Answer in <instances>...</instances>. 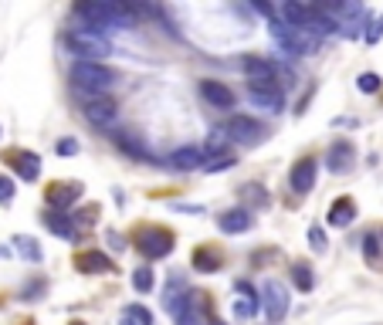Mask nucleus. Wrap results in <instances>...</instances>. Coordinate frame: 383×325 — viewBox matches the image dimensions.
<instances>
[{
	"instance_id": "f257e3e1",
	"label": "nucleus",
	"mask_w": 383,
	"mask_h": 325,
	"mask_svg": "<svg viewBox=\"0 0 383 325\" xmlns=\"http://www.w3.org/2000/svg\"><path fill=\"white\" fill-rule=\"evenodd\" d=\"M116 85V72L99 62H75L72 64V89L82 95L85 102H99L109 98V89Z\"/></svg>"
},
{
	"instance_id": "f03ea898",
	"label": "nucleus",
	"mask_w": 383,
	"mask_h": 325,
	"mask_svg": "<svg viewBox=\"0 0 383 325\" xmlns=\"http://www.w3.org/2000/svg\"><path fill=\"white\" fill-rule=\"evenodd\" d=\"M78 17H85L92 28L89 31H109V28H119V31H126V28H133V17H129V11H126V4H78L75 7Z\"/></svg>"
},
{
	"instance_id": "7ed1b4c3",
	"label": "nucleus",
	"mask_w": 383,
	"mask_h": 325,
	"mask_svg": "<svg viewBox=\"0 0 383 325\" xmlns=\"http://www.w3.org/2000/svg\"><path fill=\"white\" fill-rule=\"evenodd\" d=\"M65 47L72 55H78V62H95V58L109 55V41L102 34L89 31V28H75V31L65 34Z\"/></svg>"
},
{
	"instance_id": "20e7f679",
	"label": "nucleus",
	"mask_w": 383,
	"mask_h": 325,
	"mask_svg": "<svg viewBox=\"0 0 383 325\" xmlns=\"http://www.w3.org/2000/svg\"><path fill=\"white\" fill-rule=\"evenodd\" d=\"M136 248L146 261H156V258H167L173 251V234L167 227H139L136 231Z\"/></svg>"
},
{
	"instance_id": "39448f33",
	"label": "nucleus",
	"mask_w": 383,
	"mask_h": 325,
	"mask_svg": "<svg viewBox=\"0 0 383 325\" xmlns=\"http://www.w3.org/2000/svg\"><path fill=\"white\" fill-rule=\"evenodd\" d=\"M265 125L258 119H251V115H231L228 122H224V139L228 142H241V146H258L265 142Z\"/></svg>"
},
{
	"instance_id": "423d86ee",
	"label": "nucleus",
	"mask_w": 383,
	"mask_h": 325,
	"mask_svg": "<svg viewBox=\"0 0 383 325\" xmlns=\"http://www.w3.org/2000/svg\"><path fill=\"white\" fill-rule=\"evenodd\" d=\"M261 302H265V315H268V322L278 325L285 315H289V288L282 285V281L268 278L261 285Z\"/></svg>"
},
{
	"instance_id": "0eeeda50",
	"label": "nucleus",
	"mask_w": 383,
	"mask_h": 325,
	"mask_svg": "<svg viewBox=\"0 0 383 325\" xmlns=\"http://www.w3.org/2000/svg\"><path fill=\"white\" fill-rule=\"evenodd\" d=\"M248 98L265 112H282V106H285V92L275 81H248Z\"/></svg>"
},
{
	"instance_id": "6e6552de",
	"label": "nucleus",
	"mask_w": 383,
	"mask_h": 325,
	"mask_svg": "<svg viewBox=\"0 0 383 325\" xmlns=\"http://www.w3.org/2000/svg\"><path fill=\"white\" fill-rule=\"evenodd\" d=\"M82 115H85V122L95 125V129H112V125L119 122V108H116L112 98L85 102V106H82Z\"/></svg>"
},
{
	"instance_id": "1a4fd4ad",
	"label": "nucleus",
	"mask_w": 383,
	"mask_h": 325,
	"mask_svg": "<svg viewBox=\"0 0 383 325\" xmlns=\"http://www.w3.org/2000/svg\"><path fill=\"white\" fill-rule=\"evenodd\" d=\"M353 163H356V146H353L350 139H336L329 146V153H326L329 173H350Z\"/></svg>"
},
{
	"instance_id": "9d476101",
	"label": "nucleus",
	"mask_w": 383,
	"mask_h": 325,
	"mask_svg": "<svg viewBox=\"0 0 383 325\" xmlns=\"http://www.w3.org/2000/svg\"><path fill=\"white\" fill-rule=\"evenodd\" d=\"M241 72L248 75V81H275L278 64L268 62V58H258V55H245L241 58Z\"/></svg>"
},
{
	"instance_id": "9b49d317",
	"label": "nucleus",
	"mask_w": 383,
	"mask_h": 325,
	"mask_svg": "<svg viewBox=\"0 0 383 325\" xmlns=\"http://www.w3.org/2000/svg\"><path fill=\"white\" fill-rule=\"evenodd\" d=\"M238 295H241V298L234 302V319H241V322H245V319H255L261 309V298L255 295V288H251L248 281H238Z\"/></svg>"
},
{
	"instance_id": "f8f14e48",
	"label": "nucleus",
	"mask_w": 383,
	"mask_h": 325,
	"mask_svg": "<svg viewBox=\"0 0 383 325\" xmlns=\"http://www.w3.org/2000/svg\"><path fill=\"white\" fill-rule=\"evenodd\" d=\"M289 183L295 193H309L312 186H316V159H299L295 166H292V176H289Z\"/></svg>"
},
{
	"instance_id": "ddd939ff",
	"label": "nucleus",
	"mask_w": 383,
	"mask_h": 325,
	"mask_svg": "<svg viewBox=\"0 0 383 325\" xmlns=\"http://www.w3.org/2000/svg\"><path fill=\"white\" fill-rule=\"evenodd\" d=\"M167 163L177 173H190V170H197L200 163H204V149H200V146H180V149L170 153Z\"/></svg>"
},
{
	"instance_id": "4468645a",
	"label": "nucleus",
	"mask_w": 383,
	"mask_h": 325,
	"mask_svg": "<svg viewBox=\"0 0 383 325\" xmlns=\"http://www.w3.org/2000/svg\"><path fill=\"white\" fill-rule=\"evenodd\" d=\"M200 95H204V102H211L214 108H231L234 106V92H231L228 85H221V81H200Z\"/></svg>"
},
{
	"instance_id": "2eb2a0df",
	"label": "nucleus",
	"mask_w": 383,
	"mask_h": 325,
	"mask_svg": "<svg viewBox=\"0 0 383 325\" xmlns=\"http://www.w3.org/2000/svg\"><path fill=\"white\" fill-rule=\"evenodd\" d=\"M221 264H224V254H221V248H214V244H200V248L194 251V271L211 275V271H221Z\"/></svg>"
},
{
	"instance_id": "dca6fc26",
	"label": "nucleus",
	"mask_w": 383,
	"mask_h": 325,
	"mask_svg": "<svg viewBox=\"0 0 383 325\" xmlns=\"http://www.w3.org/2000/svg\"><path fill=\"white\" fill-rule=\"evenodd\" d=\"M75 268L78 271H89V275H109V271H116L112 261H109V254H102V251H85V254H78Z\"/></svg>"
},
{
	"instance_id": "f3484780",
	"label": "nucleus",
	"mask_w": 383,
	"mask_h": 325,
	"mask_svg": "<svg viewBox=\"0 0 383 325\" xmlns=\"http://www.w3.org/2000/svg\"><path fill=\"white\" fill-rule=\"evenodd\" d=\"M217 227L224 234H245L248 227H251V210H245V207H234V210H228V214L217 217Z\"/></svg>"
},
{
	"instance_id": "a211bd4d",
	"label": "nucleus",
	"mask_w": 383,
	"mask_h": 325,
	"mask_svg": "<svg viewBox=\"0 0 383 325\" xmlns=\"http://www.w3.org/2000/svg\"><path fill=\"white\" fill-rule=\"evenodd\" d=\"M78 197H82V186H78V183H51V186H48V203H51V207H58V210L72 207Z\"/></svg>"
},
{
	"instance_id": "6ab92c4d",
	"label": "nucleus",
	"mask_w": 383,
	"mask_h": 325,
	"mask_svg": "<svg viewBox=\"0 0 383 325\" xmlns=\"http://www.w3.org/2000/svg\"><path fill=\"white\" fill-rule=\"evenodd\" d=\"M268 28H272V38L278 41V47H282L285 55H292V58H299V41H295V31H292L289 24H282L278 17H272Z\"/></svg>"
},
{
	"instance_id": "aec40b11",
	"label": "nucleus",
	"mask_w": 383,
	"mask_h": 325,
	"mask_svg": "<svg viewBox=\"0 0 383 325\" xmlns=\"http://www.w3.org/2000/svg\"><path fill=\"white\" fill-rule=\"evenodd\" d=\"M11 159H14V170L21 173V180H38L41 176V159L34 153H11Z\"/></svg>"
},
{
	"instance_id": "412c9836",
	"label": "nucleus",
	"mask_w": 383,
	"mask_h": 325,
	"mask_svg": "<svg viewBox=\"0 0 383 325\" xmlns=\"http://www.w3.org/2000/svg\"><path fill=\"white\" fill-rule=\"evenodd\" d=\"M353 217H356V203H353L350 197H339V200L329 207V224H333V227H346Z\"/></svg>"
},
{
	"instance_id": "4be33fe9",
	"label": "nucleus",
	"mask_w": 383,
	"mask_h": 325,
	"mask_svg": "<svg viewBox=\"0 0 383 325\" xmlns=\"http://www.w3.org/2000/svg\"><path fill=\"white\" fill-rule=\"evenodd\" d=\"M45 224H48V231L58 234V237H65V241H75V237H78L75 224H72L65 214H55V210H51V214H45Z\"/></svg>"
},
{
	"instance_id": "5701e85b",
	"label": "nucleus",
	"mask_w": 383,
	"mask_h": 325,
	"mask_svg": "<svg viewBox=\"0 0 383 325\" xmlns=\"http://www.w3.org/2000/svg\"><path fill=\"white\" fill-rule=\"evenodd\" d=\"M116 142H119V149H123V153L136 156V159H146V163H153V153H150V149H146V146H143L139 139H133L129 132H119V136H116Z\"/></svg>"
},
{
	"instance_id": "b1692460",
	"label": "nucleus",
	"mask_w": 383,
	"mask_h": 325,
	"mask_svg": "<svg viewBox=\"0 0 383 325\" xmlns=\"http://www.w3.org/2000/svg\"><path fill=\"white\" fill-rule=\"evenodd\" d=\"M292 281H295L302 292H309V288L316 285V281H312V268H309V264H302V261L292 264Z\"/></svg>"
},
{
	"instance_id": "393cba45",
	"label": "nucleus",
	"mask_w": 383,
	"mask_h": 325,
	"mask_svg": "<svg viewBox=\"0 0 383 325\" xmlns=\"http://www.w3.org/2000/svg\"><path fill=\"white\" fill-rule=\"evenodd\" d=\"M17 251H21V258H28V261H41V248H38V241L34 237H14Z\"/></svg>"
},
{
	"instance_id": "a878e982",
	"label": "nucleus",
	"mask_w": 383,
	"mask_h": 325,
	"mask_svg": "<svg viewBox=\"0 0 383 325\" xmlns=\"http://www.w3.org/2000/svg\"><path fill=\"white\" fill-rule=\"evenodd\" d=\"M123 319H129L133 325H153V315H150V309H143V305H129L123 312Z\"/></svg>"
},
{
	"instance_id": "bb28decb",
	"label": "nucleus",
	"mask_w": 383,
	"mask_h": 325,
	"mask_svg": "<svg viewBox=\"0 0 383 325\" xmlns=\"http://www.w3.org/2000/svg\"><path fill=\"white\" fill-rule=\"evenodd\" d=\"M363 254H367L370 264H380V237L377 234H367L363 237Z\"/></svg>"
},
{
	"instance_id": "cd10ccee",
	"label": "nucleus",
	"mask_w": 383,
	"mask_h": 325,
	"mask_svg": "<svg viewBox=\"0 0 383 325\" xmlns=\"http://www.w3.org/2000/svg\"><path fill=\"white\" fill-rule=\"evenodd\" d=\"M133 288H136V292H150V288H153V271H150V268H136V271H133Z\"/></svg>"
},
{
	"instance_id": "c85d7f7f",
	"label": "nucleus",
	"mask_w": 383,
	"mask_h": 325,
	"mask_svg": "<svg viewBox=\"0 0 383 325\" xmlns=\"http://www.w3.org/2000/svg\"><path fill=\"white\" fill-rule=\"evenodd\" d=\"M245 203H251V207H265V203H268V193H265L258 183H251V186H245Z\"/></svg>"
},
{
	"instance_id": "c756f323",
	"label": "nucleus",
	"mask_w": 383,
	"mask_h": 325,
	"mask_svg": "<svg viewBox=\"0 0 383 325\" xmlns=\"http://www.w3.org/2000/svg\"><path fill=\"white\" fill-rule=\"evenodd\" d=\"M231 166H234V156H214V159H211V163H204V170L207 173H224V170H231Z\"/></svg>"
},
{
	"instance_id": "7c9ffc66",
	"label": "nucleus",
	"mask_w": 383,
	"mask_h": 325,
	"mask_svg": "<svg viewBox=\"0 0 383 325\" xmlns=\"http://www.w3.org/2000/svg\"><path fill=\"white\" fill-rule=\"evenodd\" d=\"M360 92H367V95H373L377 89H380V75H373V72H367V75H360Z\"/></svg>"
},
{
	"instance_id": "2f4dec72",
	"label": "nucleus",
	"mask_w": 383,
	"mask_h": 325,
	"mask_svg": "<svg viewBox=\"0 0 383 325\" xmlns=\"http://www.w3.org/2000/svg\"><path fill=\"white\" fill-rule=\"evenodd\" d=\"M14 200V180L0 176V203H11Z\"/></svg>"
},
{
	"instance_id": "473e14b6",
	"label": "nucleus",
	"mask_w": 383,
	"mask_h": 325,
	"mask_svg": "<svg viewBox=\"0 0 383 325\" xmlns=\"http://www.w3.org/2000/svg\"><path fill=\"white\" fill-rule=\"evenodd\" d=\"M45 292V281H34V285H24V292H21V298L24 302H34V295Z\"/></svg>"
},
{
	"instance_id": "72a5a7b5",
	"label": "nucleus",
	"mask_w": 383,
	"mask_h": 325,
	"mask_svg": "<svg viewBox=\"0 0 383 325\" xmlns=\"http://www.w3.org/2000/svg\"><path fill=\"white\" fill-rule=\"evenodd\" d=\"M380 34H383V17H377V21L370 24V31H367V41H370V45H377V41H380Z\"/></svg>"
},
{
	"instance_id": "f704fd0d",
	"label": "nucleus",
	"mask_w": 383,
	"mask_h": 325,
	"mask_svg": "<svg viewBox=\"0 0 383 325\" xmlns=\"http://www.w3.org/2000/svg\"><path fill=\"white\" fill-rule=\"evenodd\" d=\"M309 241H312V251H326V234H322L319 227L309 231Z\"/></svg>"
},
{
	"instance_id": "c9c22d12",
	"label": "nucleus",
	"mask_w": 383,
	"mask_h": 325,
	"mask_svg": "<svg viewBox=\"0 0 383 325\" xmlns=\"http://www.w3.org/2000/svg\"><path fill=\"white\" fill-rule=\"evenodd\" d=\"M55 149H58V153H62V156H72V153H78V142L65 139V142H58V146H55Z\"/></svg>"
},
{
	"instance_id": "e433bc0d",
	"label": "nucleus",
	"mask_w": 383,
	"mask_h": 325,
	"mask_svg": "<svg viewBox=\"0 0 383 325\" xmlns=\"http://www.w3.org/2000/svg\"><path fill=\"white\" fill-rule=\"evenodd\" d=\"M109 244H112L116 251H123V248H126V244H123V237H119V234H112V231H109Z\"/></svg>"
},
{
	"instance_id": "4c0bfd02",
	"label": "nucleus",
	"mask_w": 383,
	"mask_h": 325,
	"mask_svg": "<svg viewBox=\"0 0 383 325\" xmlns=\"http://www.w3.org/2000/svg\"><path fill=\"white\" fill-rule=\"evenodd\" d=\"M123 325H133V322H129V319H123Z\"/></svg>"
},
{
	"instance_id": "58836bf2",
	"label": "nucleus",
	"mask_w": 383,
	"mask_h": 325,
	"mask_svg": "<svg viewBox=\"0 0 383 325\" xmlns=\"http://www.w3.org/2000/svg\"><path fill=\"white\" fill-rule=\"evenodd\" d=\"M72 325H85V322H72Z\"/></svg>"
},
{
	"instance_id": "ea45409f",
	"label": "nucleus",
	"mask_w": 383,
	"mask_h": 325,
	"mask_svg": "<svg viewBox=\"0 0 383 325\" xmlns=\"http://www.w3.org/2000/svg\"><path fill=\"white\" fill-rule=\"evenodd\" d=\"M211 325H221V322H211Z\"/></svg>"
}]
</instances>
